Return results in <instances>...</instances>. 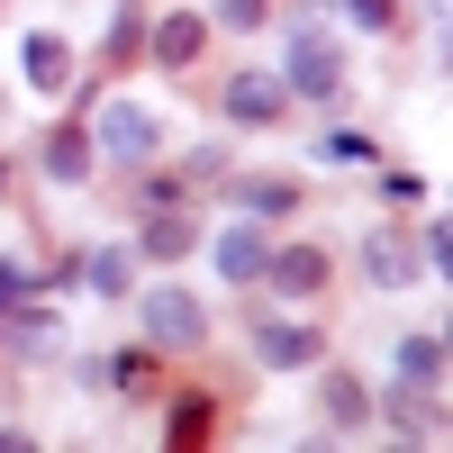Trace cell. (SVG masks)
Masks as SVG:
<instances>
[{"instance_id":"1","label":"cell","mask_w":453,"mask_h":453,"mask_svg":"<svg viewBox=\"0 0 453 453\" xmlns=\"http://www.w3.org/2000/svg\"><path fill=\"white\" fill-rule=\"evenodd\" d=\"M145 335H155V354H191L200 345V335H209V309H200V299L191 290H145Z\"/></svg>"},{"instance_id":"2","label":"cell","mask_w":453,"mask_h":453,"mask_svg":"<svg viewBox=\"0 0 453 453\" xmlns=\"http://www.w3.org/2000/svg\"><path fill=\"white\" fill-rule=\"evenodd\" d=\"M281 82H290L299 100H326L335 82H345V64H335V36L299 27V36H290V64H281Z\"/></svg>"},{"instance_id":"3","label":"cell","mask_w":453,"mask_h":453,"mask_svg":"<svg viewBox=\"0 0 453 453\" xmlns=\"http://www.w3.org/2000/svg\"><path fill=\"white\" fill-rule=\"evenodd\" d=\"M155 145H164V127L145 119L136 100H109V109H100V155H119V164H145Z\"/></svg>"},{"instance_id":"4","label":"cell","mask_w":453,"mask_h":453,"mask_svg":"<svg viewBox=\"0 0 453 453\" xmlns=\"http://www.w3.org/2000/svg\"><path fill=\"white\" fill-rule=\"evenodd\" d=\"M281 109H290V82H281V73H236V82H226V119L273 127Z\"/></svg>"},{"instance_id":"5","label":"cell","mask_w":453,"mask_h":453,"mask_svg":"<svg viewBox=\"0 0 453 453\" xmlns=\"http://www.w3.org/2000/svg\"><path fill=\"white\" fill-rule=\"evenodd\" d=\"M318 408H326V426H335V435H363L372 418H381V399H372V390L354 381V372H326V390H318Z\"/></svg>"},{"instance_id":"6","label":"cell","mask_w":453,"mask_h":453,"mask_svg":"<svg viewBox=\"0 0 453 453\" xmlns=\"http://www.w3.org/2000/svg\"><path fill=\"white\" fill-rule=\"evenodd\" d=\"M200 46H209V19H191V10H164V19H155V36H145V64H173V73H181Z\"/></svg>"},{"instance_id":"7","label":"cell","mask_w":453,"mask_h":453,"mask_svg":"<svg viewBox=\"0 0 453 453\" xmlns=\"http://www.w3.org/2000/svg\"><path fill=\"white\" fill-rule=\"evenodd\" d=\"M381 418H390L399 435H418V444H426V435H444V408L426 399V381H399V390H381Z\"/></svg>"},{"instance_id":"8","label":"cell","mask_w":453,"mask_h":453,"mask_svg":"<svg viewBox=\"0 0 453 453\" xmlns=\"http://www.w3.org/2000/svg\"><path fill=\"white\" fill-rule=\"evenodd\" d=\"M254 363H263V372H309V363H318V335L281 318V326H263V335H254Z\"/></svg>"},{"instance_id":"9","label":"cell","mask_w":453,"mask_h":453,"mask_svg":"<svg viewBox=\"0 0 453 453\" xmlns=\"http://www.w3.org/2000/svg\"><path fill=\"white\" fill-rule=\"evenodd\" d=\"M263 281H273L281 299H309V290L326 281V254H318V245H281L273 263H263Z\"/></svg>"},{"instance_id":"10","label":"cell","mask_w":453,"mask_h":453,"mask_svg":"<svg viewBox=\"0 0 453 453\" xmlns=\"http://www.w3.org/2000/svg\"><path fill=\"white\" fill-rule=\"evenodd\" d=\"M363 273L381 281V290H399V281H418V254H408L399 236H381V226H372V236H363Z\"/></svg>"},{"instance_id":"11","label":"cell","mask_w":453,"mask_h":453,"mask_svg":"<svg viewBox=\"0 0 453 453\" xmlns=\"http://www.w3.org/2000/svg\"><path fill=\"white\" fill-rule=\"evenodd\" d=\"M19 55H27V82H36V91H64V82H73V46H64V36H46V27H36Z\"/></svg>"},{"instance_id":"12","label":"cell","mask_w":453,"mask_h":453,"mask_svg":"<svg viewBox=\"0 0 453 453\" xmlns=\"http://www.w3.org/2000/svg\"><path fill=\"white\" fill-rule=\"evenodd\" d=\"M191 236H200V226H191V209L155 200V218H145V254H155V263H173V254H191Z\"/></svg>"},{"instance_id":"13","label":"cell","mask_w":453,"mask_h":453,"mask_svg":"<svg viewBox=\"0 0 453 453\" xmlns=\"http://www.w3.org/2000/svg\"><path fill=\"white\" fill-rule=\"evenodd\" d=\"M263 263H273V254H263L254 226H226V236H218V273L226 281H263Z\"/></svg>"},{"instance_id":"14","label":"cell","mask_w":453,"mask_h":453,"mask_svg":"<svg viewBox=\"0 0 453 453\" xmlns=\"http://www.w3.org/2000/svg\"><path fill=\"white\" fill-rule=\"evenodd\" d=\"M91 155H100V136H82V127H55V136H46V173H55V181H82Z\"/></svg>"},{"instance_id":"15","label":"cell","mask_w":453,"mask_h":453,"mask_svg":"<svg viewBox=\"0 0 453 453\" xmlns=\"http://www.w3.org/2000/svg\"><path fill=\"white\" fill-rule=\"evenodd\" d=\"M82 281H91L100 299H127V281H136V254H127V245H100V254L82 263Z\"/></svg>"},{"instance_id":"16","label":"cell","mask_w":453,"mask_h":453,"mask_svg":"<svg viewBox=\"0 0 453 453\" xmlns=\"http://www.w3.org/2000/svg\"><path fill=\"white\" fill-rule=\"evenodd\" d=\"M399 381H435V372H444V335H399Z\"/></svg>"},{"instance_id":"17","label":"cell","mask_w":453,"mask_h":453,"mask_svg":"<svg viewBox=\"0 0 453 453\" xmlns=\"http://www.w3.org/2000/svg\"><path fill=\"white\" fill-rule=\"evenodd\" d=\"M236 200H245L254 218H290V209H299V191H290V181H245Z\"/></svg>"},{"instance_id":"18","label":"cell","mask_w":453,"mask_h":453,"mask_svg":"<svg viewBox=\"0 0 453 453\" xmlns=\"http://www.w3.org/2000/svg\"><path fill=\"white\" fill-rule=\"evenodd\" d=\"M27 290H36V273H27V263H0V309H19Z\"/></svg>"},{"instance_id":"19","label":"cell","mask_w":453,"mask_h":453,"mask_svg":"<svg viewBox=\"0 0 453 453\" xmlns=\"http://www.w3.org/2000/svg\"><path fill=\"white\" fill-rule=\"evenodd\" d=\"M345 19L354 27H390V0H345Z\"/></svg>"},{"instance_id":"20","label":"cell","mask_w":453,"mask_h":453,"mask_svg":"<svg viewBox=\"0 0 453 453\" xmlns=\"http://www.w3.org/2000/svg\"><path fill=\"white\" fill-rule=\"evenodd\" d=\"M426 263H435V273L453 281V226H435V236H426Z\"/></svg>"},{"instance_id":"21","label":"cell","mask_w":453,"mask_h":453,"mask_svg":"<svg viewBox=\"0 0 453 453\" xmlns=\"http://www.w3.org/2000/svg\"><path fill=\"white\" fill-rule=\"evenodd\" d=\"M218 19H226V27H254V19H263V0H218Z\"/></svg>"},{"instance_id":"22","label":"cell","mask_w":453,"mask_h":453,"mask_svg":"<svg viewBox=\"0 0 453 453\" xmlns=\"http://www.w3.org/2000/svg\"><path fill=\"white\" fill-rule=\"evenodd\" d=\"M444 354H453V326H444Z\"/></svg>"},{"instance_id":"23","label":"cell","mask_w":453,"mask_h":453,"mask_svg":"<svg viewBox=\"0 0 453 453\" xmlns=\"http://www.w3.org/2000/svg\"><path fill=\"white\" fill-rule=\"evenodd\" d=\"M0 181H10V173H0Z\"/></svg>"}]
</instances>
